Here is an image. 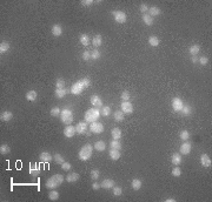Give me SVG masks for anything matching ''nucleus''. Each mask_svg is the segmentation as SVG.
<instances>
[{"instance_id": "1", "label": "nucleus", "mask_w": 212, "mask_h": 202, "mask_svg": "<svg viewBox=\"0 0 212 202\" xmlns=\"http://www.w3.org/2000/svg\"><path fill=\"white\" fill-rule=\"evenodd\" d=\"M90 85H91V80H90L89 78H83V79L78 80L77 82H74V83L72 85L70 92H71L72 94H74V95H78V94L83 93V91L85 90V88L89 87Z\"/></svg>"}, {"instance_id": "2", "label": "nucleus", "mask_w": 212, "mask_h": 202, "mask_svg": "<svg viewBox=\"0 0 212 202\" xmlns=\"http://www.w3.org/2000/svg\"><path fill=\"white\" fill-rule=\"evenodd\" d=\"M64 182V176L61 174H54L53 176H51L45 183V187L47 189H56L57 187H59L61 183Z\"/></svg>"}, {"instance_id": "3", "label": "nucleus", "mask_w": 212, "mask_h": 202, "mask_svg": "<svg viewBox=\"0 0 212 202\" xmlns=\"http://www.w3.org/2000/svg\"><path fill=\"white\" fill-rule=\"evenodd\" d=\"M92 153H93V146L90 145V143H86V145H84V146L81 147V149L79 150L78 158H79L81 161H87V160L91 159Z\"/></svg>"}, {"instance_id": "4", "label": "nucleus", "mask_w": 212, "mask_h": 202, "mask_svg": "<svg viewBox=\"0 0 212 202\" xmlns=\"http://www.w3.org/2000/svg\"><path fill=\"white\" fill-rule=\"evenodd\" d=\"M100 116V110L98 108H90L85 113V121L86 122H94Z\"/></svg>"}, {"instance_id": "5", "label": "nucleus", "mask_w": 212, "mask_h": 202, "mask_svg": "<svg viewBox=\"0 0 212 202\" xmlns=\"http://www.w3.org/2000/svg\"><path fill=\"white\" fill-rule=\"evenodd\" d=\"M60 119L65 125H71L72 121H73V113L70 109L65 108V109L61 110V113H60Z\"/></svg>"}, {"instance_id": "6", "label": "nucleus", "mask_w": 212, "mask_h": 202, "mask_svg": "<svg viewBox=\"0 0 212 202\" xmlns=\"http://www.w3.org/2000/svg\"><path fill=\"white\" fill-rule=\"evenodd\" d=\"M112 14H113L114 20L118 24H125L126 20H127L126 13H125V12H123V11H113V12H112Z\"/></svg>"}, {"instance_id": "7", "label": "nucleus", "mask_w": 212, "mask_h": 202, "mask_svg": "<svg viewBox=\"0 0 212 202\" xmlns=\"http://www.w3.org/2000/svg\"><path fill=\"white\" fill-rule=\"evenodd\" d=\"M90 131L94 134H100L104 132V125L99 121H94V122H91L90 125Z\"/></svg>"}, {"instance_id": "8", "label": "nucleus", "mask_w": 212, "mask_h": 202, "mask_svg": "<svg viewBox=\"0 0 212 202\" xmlns=\"http://www.w3.org/2000/svg\"><path fill=\"white\" fill-rule=\"evenodd\" d=\"M183 106H184V102H183V100L180 98L176 96V98L172 99V108H173L174 112H180Z\"/></svg>"}, {"instance_id": "9", "label": "nucleus", "mask_w": 212, "mask_h": 202, "mask_svg": "<svg viewBox=\"0 0 212 202\" xmlns=\"http://www.w3.org/2000/svg\"><path fill=\"white\" fill-rule=\"evenodd\" d=\"M120 108L124 113H126V114H131L133 112V105L129 101H123L121 105H120Z\"/></svg>"}, {"instance_id": "10", "label": "nucleus", "mask_w": 212, "mask_h": 202, "mask_svg": "<svg viewBox=\"0 0 212 202\" xmlns=\"http://www.w3.org/2000/svg\"><path fill=\"white\" fill-rule=\"evenodd\" d=\"M77 133V131H76V127H73L72 125H67L66 127H65V129H64V135L67 137V139H70V137H73L74 136V134Z\"/></svg>"}, {"instance_id": "11", "label": "nucleus", "mask_w": 212, "mask_h": 202, "mask_svg": "<svg viewBox=\"0 0 212 202\" xmlns=\"http://www.w3.org/2000/svg\"><path fill=\"white\" fill-rule=\"evenodd\" d=\"M91 104L96 108H102L103 107V100H102L100 96H98V95L94 94V95L91 96Z\"/></svg>"}, {"instance_id": "12", "label": "nucleus", "mask_w": 212, "mask_h": 202, "mask_svg": "<svg viewBox=\"0 0 212 202\" xmlns=\"http://www.w3.org/2000/svg\"><path fill=\"white\" fill-rule=\"evenodd\" d=\"M191 149H192L191 143H190V142H188V141H185V142L180 146V154H183V155H188V154H190V153H191Z\"/></svg>"}, {"instance_id": "13", "label": "nucleus", "mask_w": 212, "mask_h": 202, "mask_svg": "<svg viewBox=\"0 0 212 202\" xmlns=\"http://www.w3.org/2000/svg\"><path fill=\"white\" fill-rule=\"evenodd\" d=\"M76 131L78 134H85L87 132V122L86 121L78 122V125L76 126Z\"/></svg>"}, {"instance_id": "14", "label": "nucleus", "mask_w": 212, "mask_h": 202, "mask_svg": "<svg viewBox=\"0 0 212 202\" xmlns=\"http://www.w3.org/2000/svg\"><path fill=\"white\" fill-rule=\"evenodd\" d=\"M183 161V158H182V154L180 153H173L172 156H171V162L172 165L174 166H179Z\"/></svg>"}, {"instance_id": "15", "label": "nucleus", "mask_w": 212, "mask_h": 202, "mask_svg": "<svg viewBox=\"0 0 212 202\" xmlns=\"http://www.w3.org/2000/svg\"><path fill=\"white\" fill-rule=\"evenodd\" d=\"M200 163H202L203 167H206V168L211 167V165H212L211 158H210L207 154H203V155L200 156Z\"/></svg>"}, {"instance_id": "16", "label": "nucleus", "mask_w": 212, "mask_h": 202, "mask_svg": "<svg viewBox=\"0 0 212 202\" xmlns=\"http://www.w3.org/2000/svg\"><path fill=\"white\" fill-rule=\"evenodd\" d=\"M39 158H40V161L41 162H44V163H48V162H51L52 161V159H53V156L48 153V152H41L40 153V155H39Z\"/></svg>"}, {"instance_id": "17", "label": "nucleus", "mask_w": 212, "mask_h": 202, "mask_svg": "<svg viewBox=\"0 0 212 202\" xmlns=\"http://www.w3.org/2000/svg\"><path fill=\"white\" fill-rule=\"evenodd\" d=\"M30 174L32 175V176H39V174H40V167L37 165V163H31L30 165Z\"/></svg>"}, {"instance_id": "18", "label": "nucleus", "mask_w": 212, "mask_h": 202, "mask_svg": "<svg viewBox=\"0 0 212 202\" xmlns=\"http://www.w3.org/2000/svg\"><path fill=\"white\" fill-rule=\"evenodd\" d=\"M148 15H151L152 18L153 17H157V15H160L161 14V9L158 7V6H152V7H148V12H147Z\"/></svg>"}, {"instance_id": "19", "label": "nucleus", "mask_w": 212, "mask_h": 202, "mask_svg": "<svg viewBox=\"0 0 212 202\" xmlns=\"http://www.w3.org/2000/svg\"><path fill=\"white\" fill-rule=\"evenodd\" d=\"M114 184H116L114 180H112V179H105V180L102 182L100 187L104 188V189H111V188L114 187Z\"/></svg>"}, {"instance_id": "20", "label": "nucleus", "mask_w": 212, "mask_h": 202, "mask_svg": "<svg viewBox=\"0 0 212 202\" xmlns=\"http://www.w3.org/2000/svg\"><path fill=\"white\" fill-rule=\"evenodd\" d=\"M12 118H13V113L9 112V110H4L1 113V115H0V119H1V121H4V122H7V121L12 120Z\"/></svg>"}, {"instance_id": "21", "label": "nucleus", "mask_w": 212, "mask_h": 202, "mask_svg": "<svg viewBox=\"0 0 212 202\" xmlns=\"http://www.w3.org/2000/svg\"><path fill=\"white\" fill-rule=\"evenodd\" d=\"M108 155H110V158H111V160H113V161H117V160H119L120 159V152H119V149H110V152H108Z\"/></svg>"}, {"instance_id": "22", "label": "nucleus", "mask_w": 212, "mask_h": 202, "mask_svg": "<svg viewBox=\"0 0 212 202\" xmlns=\"http://www.w3.org/2000/svg\"><path fill=\"white\" fill-rule=\"evenodd\" d=\"M51 32H52V34L54 36H60L61 34H63V28H61V26H60L59 24H54L53 26H52Z\"/></svg>"}, {"instance_id": "23", "label": "nucleus", "mask_w": 212, "mask_h": 202, "mask_svg": "<svg viewBox=\"0 0 212 202\" xmlns=\"http://www.w3.org/2000/svg\"><path fill=\"white\" fill-rule=\"evenodd\" d=\"M67 93H68V90H67V88H57L54 94H56V96H57L58 99H63V98L66 96Z\"/></svg>"}, {"instance_id": "24", "label": "nucleus", "mask_w": 212, "mask_h": 202, "mask_svg": "<svg viewBox=\"0 0 212 202\" xmlns=\"http://www.w3.org/2000/svg\"><path fill=\"white\" fill-rule=\"evenodd\" d=\"M79 180V174L78 173H70L67 176H66V181L70 182V183H74Z\"/></svg>"}, {"instance_id": "25", "label": "nucleus", "mask_w": 212, "mask_h": 202, "mask_svg": "<svg viewBox=\"0 0 212 202\" xmlns=\"http://www.w3.org/2000/svg\"><path fill=\"white\" fill-rule=\"evenodd\" d=\"M111 135H112V137H113L114 140H119V139L121 137V135H123L121 129H120V128H118V127H114L113 129L111 131Z\"/></svg>"}, {"instance_id": "26", "label": "nucleus", "mask_w": 212, "mask_h": 202, "mask_svg": "<svg viewBox=\"0 0 212 202\" xmlns=\"http://www.w3.org/2000/svg\"><path fill=\"white\" fill-rule=\"evenodd\" d=\"M102 44H103V38H102V35H100V34L94 35L93 39H92V45H93L94 47H99V46H102Z\"/></svg>"}, {"instance_id": "27", "label": "nucleus", "mask_w": 212, "mask_h": 202, "mask_svg": "<svg viewBox=\"0 0 212 202\" xmlns=\"http://www.w3.org/2000/svg\"><path fill=\"white\" fill-rule=\"evenodd\" d=\"M93 148L96 149V150H98V152H104L105 149H106V143L104 142V141H97L96 143H94V146H93Z\"/></svg>"}, {"instance_id": "28", "label": "nucleus", "mask_w": 212, "mask_h": 202, "mask_svg": "<svg viewBox=\"0 0 212 202\" xmlns=\"http://www.w3.org/2000/svg\"><path fill=\"white\" fill-rule=\"evenodd\" d=\"M189 52H190V54L191 55H197V54H199V52H200V46L199 45H192L190 48H189Z\"/></svg>"}, {"instance_id": "29", "label": "nucleus", "mask_w": 212, "mask_h": 202, "mask_svg": "<svg viewBox=\"0 0 212 202\" xmlns=\"http://www.w3.org/2000/svg\"><path fill=\"white\" fill-rule=\"evenodd\" d=\"M143 21H144V24L146 25V26H151V25H153V18L151 15H148L147 13L143 14Z\"/></svg>"}, {"instance_id": "30", "label": "nucleus", "mask_w": 212, "mask_h": 202, "mask_svg": "<svg viewBox=\"0 0 212 202\" xmlns=\"http://www.w3.org/2000/svg\"><path fill=\"white\" fill-rule=\"evenodd\" d=\"M159 42H160V41H159V39H158V38H157L156 35H151V36L148 38V44L151 45L152 47H157V46H159Z\"/></svg>"}, {"instance_id": "31", "label": "nucleus", "mask_w": 212, "mask_h": 202, "mask_svg": "<svg viewBox=\"0 0 212 202\" xmlns=\"http://www.w3.org/2000/svg\"><path fill=\"white\" fill-rule=\"evenodd\" d=\"M124 118H125V113H124L121 109L120 110H117L114 113V120L118 121V122H121L124 120Z\"/></svg>"}, {"instance_id": "32", "label": "nucleus", "mask_w": 212, "mask_h": 202, "mask_svg": "<svg viewBox=\"0 0 212 202\" xmlns=\"http://www.w3.org/2000/svg\"><path fill=\"white\" fill-rule=\"evenodd\" d=\"M37 98H38V94H37L35 91H28V92L26 93V99H27L28 101H35Z\"/></svg>"}, {"instance_id": "33", "label": "nucleus", "mask_w": 212, "mask_h": 202, "mask_svg": "<svg viewBox=\"0 0 212 202\" xmlns=\"http://www.w3.org/2000/svg\"><path fill=\"white\" fill-rule=\"evenodd\" d=\"M9 48H11V46H9V44L8 42H6V41H3L1 44H0V53H6V52H8L9 50Z\"/></svg>"}, {"instance_id": "34", "label": "nucleus", "mask_w": 212, "mask_h": 202, "mask_svg": "<svg viewBox=\"0 0 212 202\" xmlns=\"http://www.w3.org/2000/svg\"><path fill=\"white\" fill-rule=\"evenodd\" d=\"M180 112L183 113L185 116H189V115H191V113H192V108H191L189 105H184Z\"/></svg>"}, {"instance_id": "35", "label": "nucleus", "mask_w": 212, "mask_h": 202, "mask_svg": "<svg viewBox=\"0 0 212 202\" xmlns=\"http://www.w3.org/2000/svg\"><path fill=\"white\" fill-rule=\"evenodd\" d=\"M110 148L111 149H120L121 148V143H120V141L119 140H112L111 142H110Z\"/></svg>"}, {"instance_id": "36", "label": "nucleus", "mask_w": 212, "mask_h": 202, "mask_svg": "<svg viewBox=\"0 0 212 202\" xmlns=\"http://www.w3.org/2000/svg\"><path fill=\"white\" fill-rule=\"evenodd\" d=\"M131 186H132V188L134 189V191H139V189L142 188V181H140L139 179H134V180L132 181Z\"/></svg>"}, {"instance_id": "37", "label": "nucleus", "mask_w": 212, "mask_h": 202, "mask_svg": "<svg viewBox=\"0 0 212 202\" xmlns=\"http://www.w3.org/2000/svg\"><path fill=\"white\" fill-rule=\"evenodd\" d=\"M111 114V107L110 106H103L100 110V115L103 116H108Z\"/></svg>"}, {"instance_id": "38", "label": "nucleus", "mask_w": 212, "mask_h": 202, "mask_svg": "<svg viewBox=\"0 0 212 202\" xmlns=\"http://www.w3.org/2000/svg\"><path fill=\"white\" fill-rule=\"evenodd\" d=\"M79 40H80V42H81L83 46H87V45H89V42H90L89 35H87V34H81L80 38H79Z\"/></svg>"}, {"instance_id": "39", "label": "nucleus", "mask_w": 212, "mask_h": 202, "mask_svg": "<svg viewBox=\"0 0 212 202\" xmlns=\"http://www.w3.org/2000/svg\"><path fill=\"white\" fill-rule=\"evenodd\" d=\"M179 136H180V139H182L183 141H188L189 139H190V132H189V131H186V129H184V131H182V132H180Z\"/></svg>"}, {"instance_id": "40", "label": "nucleus", "mask_w": 212, "mask_h": 202, "mask_svg": "<svg viewBox=\"0 0 212 202\" xmlns=\"http://www.w3.org/2000/svg\"><path fill=\"white\" fill-rule=\"evenodd\" d=\"M48 199L51 200V201H57V200L59 199V193L53 189L52 192H49V193H48Z\"/></svg>"}, {"instance_id": "41", "label": "nucleus", "mask_w": 212, "mask_h": 202, "mask_svg": "<svg viewBox=\"0 0 212 202\" xmlns=\"http://www.w3.org/2000/svg\"><path fill=\"white\" fill-rule=\"evenodd\" d=\"M9 152H11V148H9L8 145H1V146H0V153H1L3 155L8 154Z\"/></svg>"}, {"instance_id": "42", "label": "nucleus", "mask_w": 212, "mask_h": 202, "mask_svg": "<svg viewBox=\"0 0 212 202\" xmlns=\"http://www.w3.org/2000/svg\"><path fill=\"white\" fill-rule=\"evenodd\" d=\"M49 113H51V115L52 116H54V118H57V116H59L60 115V113H61V109L59 108V107H53L51 110H49Z\"/></svg>"}, {"instance_id": "43", "label": "nucleus", "mask_w": 212, "mask_h": 202, "mask_svg": "<svg viewBox=\"0 0 212 202\" xmlns=\"http://www.w3.org/2000/svg\"><path fill=\"white\" fill-rule=\"evenodd\" d=\"M120 98H121V100H123V101H129V100H130V98H131V95H130V93H129L127 91H124V92H121Z\"/></svg>"}, {"instance_id": "44", "label": "nucleus", "mask_w": 212, "mask_h": 202, "mask_svg": "<svg viewBox=\"0 0 212 202\" xmlns=\"http://www.w3.org/2000/svg\"><path fill=\"white\" fill-rule=\"evenodd\" d=\"M65 80L64 79H58L57 81H56V87L57 88H66L65 87Z\"/></svg>"}, {"instance_id": "45", "label": "nucleus", "mask_w": 212, "mask_h": 202, "mask_svg": "<svg viewBox=\"0 0 212 202\" xmlns=\"http://www.w3.org/2000/svg\"><path fill=\"white\" fill-rule=\"evenodd\" d=\"M53 160L57 162V163H59V165H61V163H64L65 162V160H64V158L61 156L60 154H56L54 156H53Z\"/></svg>"}, {"instance_id": "46", "label": "nucleus", "mask_w": 212, "mask_h": 202, "mask_svg": "<svg viewBox=\"0 0 212 202\" xmlns=\"http://www.w3.org/2000/svg\"><path fill=\"white\" fill-rule=\"evenodd\" d=\"M99 170L98 169H92L91 170V179L92 180H94V181H97L98 180V178H99Z\"/></svg>"}, {"instance_id": "47", "label": "nucleus", "mask_w": 212, "mask_h": 202, "mask_svg": "<svg viewBox=\"0 0 212 202\" xmlns=\"http://www.w3.org/2000/svg\"><path fill=\"white\" fill-rule=\"evenodd\" d=\"M121 194H123V188L121 187H118V186L113 187V195L114 196H120Z\"/></svg>"}, {"instance_id": "48", "label": "nucleus", "mask_w": 212, "mask_h": 202, "mask_svg": "<svg viewBox=\"0 0 212 202\" xmlns=\"http://www.w3.org/2000/svg\"><path fill=\"white\" fill-rule=\"evenodd\" d=\"M99 58H100V52H99L98 49L92 50V52H91V59H92V60H97V59H99Z\"/></svg>"}, {"instance_id": "49", "label": "nucleus", "mask_w": 212, "mask_h": 202, "mask_svg": "<svg viewBox=\"0 0 212 202\" xmlns=\"http://www.w3.org/2000/svg\"><path fill=\"white\" fill-rule=\"evenodd\" d=\"M198 62L202 66H205V65L209 64V58L207 57H200V58H198Z\"/></svg>"}, {"instance_id": "50", "label": "nucleus", "mask_w": 212, "mask_h": 202, "mask_svg": "<svg viewBox=\"0 0 212 202\" xmlns=\"http://www.w3.org/2000/svg\"><path fill=\"white\" fill-rule=\"evenodd\" d=\"M172 175L176 176V178H178V176L182 175V169H180L179 167H174V168L172 169Z\"/></svg>"}, {"instance_id": "51", "label": "nucleus", "mask_w": 212, "mask_h": 202, "mask_svg": "<svg viewBox=\"0 0 212 202\" xmlns=\"http://www.w3.org/2000/svg\"><path fill=\"white\" fill-rule=\"evenodd\" d=\"M61 168H63V170H65V172H68L71 168H72V166H71V163L70 162H64V163H61Z\"/></svg>"}, {"instance_id": "52", "label": "nucleus", "mask_w": 212, "mask_h": 202, "mask_svg": "<svg viewBox=\"0 0 212 202\" xmlns=\"http://www.w3.org/2000/svg\"><path fill=\"white\" fill-rule=\"evenodd\" d=\"M83 60L84 61H87V60H90L91 59V53L89 52V50H85V52H83Z\"/></svg>"}, {"instance_id": "53", "label": "nucleus", "mask_w": 212, "mask_h": 202, "mask_svg": "<svg viewBox=\"0 0 212 202\" xmlns=\"http://www.w3.org/2000/svg\"><path fill=\"white\" fill-rule=\"evenodd\" d=\"M139 9H140V12L143 14H146L147 12H148V7H147V5L146 4H142L140 5V7H139Z\"/></svg>"}, {"instance_id": "54", "label": "nucleus", "mask_w": 212, "mask_h": 202, "mask_svg": "<svg viewBox=\"0 0 212 202\" xmlns=\"http://www.w3.org/2000/svg\"><path fill=\"white\" fill-rule=\"evenodd\" d=\"M93 3H94L93 0H81V5L84 6H91Z\"/></svg>"}, {"instance_id": "55", "label": "nucleus", "mask_w": 212, "mask_h": 202, "mask_svg": "<svg viewBox=\"0 0 212 202\" xmlns=\"http://www.w3.org/2000/svg\"><path fill=\"white\" fill-rule=\"evenodd\" d=\"M99 188H102V187H100V184H99V183L94 182V183L92 184V189H93V191H98V189H99Z\"/></svg>"}, {"instance_id": "56", "label": "nucleus", "mask_w": 212, "mask_h": 202, "mask_svg": "<svg viewBox=\"0 0 212 202\" xmlns=\"http://www.w3.org/2000/svg\"><path fill=\"white\" fill-rule=\"evenodd\" d=\"M192 62H194V64H196V62H198V58H197V55H193V57H192Z\"/></svg>"}, {"instance_id": "57", "label": "nucleus", "mask_w": 212, "mask_h": 202, "mask_svg": "<svg viewBox=\"0 0 212 202\" xmlns=\"http://www.w3.org/2000/svg\"><path fill=\"white\" fill-rule=\"evenodd\" d=\"M165 201H166V202H174V201H176V200H174L173 197H169V199H166Z\"/></svg>"}]
</instances>
